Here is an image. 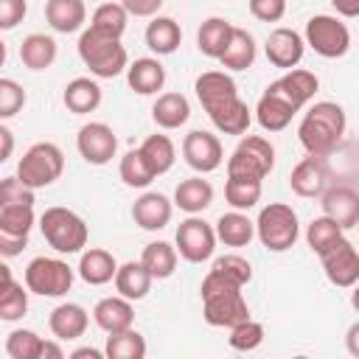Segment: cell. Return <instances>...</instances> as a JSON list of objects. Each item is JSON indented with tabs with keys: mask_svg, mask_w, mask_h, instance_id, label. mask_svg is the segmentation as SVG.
Masks as SVG:
<instances>
[{
	"mask_svg": "<svg viewBox=\"0 0 359 359\" xmlns=\"http://www.w3.org/2000/svg\"><path fill=\"white\" fill-rule=\"evenodd\" d=\"M171 213H174V202L160 194V191H146L135 199L132 205V219L140 230H149V233H157L163 230L168 222H171Z\"/></svg>",
	"mask_w": 359,
	"mask_h": 359,
	"instance_id": "d6986e66",
	"label": "cell"
},
{
	"mask_svg": "<svg viewBox=\"0 0 359 359\" xmlns=\"http://www.w3.org/2000/svg\"><path fill=\"white\" fill-rule=\"evenodd\" d=\"M121 3L135 17H157V11L163 6V0H121Z\"/></svg>",
	"mask_w": 359,
	"mask_h": 359,
	"instance_id": "816d5d0a",
	"label": "cell"
},
{
	"mask_svg": "<svg viewBox=\"0 0 359 359\" xmlns=\"http://www.w3.org/2000/svg\"><path fill=\"white\" fill-rule=\"evenodd\" d=\"M210 269H216V272H222V275L233 278V280H236V283H241V286H247V283L252 280V266H250V261H247V258H241V255H236V252H227V255L216 258Z\"/></svg>",
	"mask_w": 359,
	"mask_h": 359,
	"instance_id": "7dc6e473",
	"label": "cell"
},
{
	"mask_svg": "<svg viewBox=\"0 0 359 359\" xmlns=\"http://www.w3.org/2000/svg\"><path fill=\"white\" fill-rule=\"evenodd\" d=\"M306 45L323 56V59H339L348 53L351 48V31L348 25L334 17V14H314L309 22H306V34H303Z\"/></svg>",
	"mask_w": 359,
	"mask_h": 359,
	"instance_id": "30bf717a",
	"label": "cell"
},
{
	"mask_svg": "<svg viewBox=\"0 0 359 359\" xmlns=\"http://www.w3.org/2000/svg\"><path fill=\"white\" fill-rule=\"evenodd\" d=\"M269 93L280 95L286 104H292L297 112L314 98V93L320 90V79L311 73V70H303V67H292L286 70L280 79H275L269 87Z\"/></svg>",
	"mask_w": 359,
	"mask_h": 359,
	"instance_id": "e0dca14e",
	"label": "cell"
},
{
	"mask_svg": "<svg viewBox=\"0 0 359 359\" xmlns=\"http://www.w3.org/2000/svg\"><path fill=\"white\" fill-rule=\"evenodd\" d=\"M323 213L331 216L342 230H351L359 224V188L351 182H337L328 185L325 194L320 196Z\"/></svg>",
	"mask_w": 359,
	"mask_h": 359,
	"instance_id": "9a60e30c",
	"label": "cell"
},
{
	"mask_svg": "<svg viewBox=\"0 0 359 359\" xmlns=\"http://www.w3.org/2000/svg\"><path fill=\"white\" fill-rule=\"evenodd\" d=\"M45 20L56 34H76L87 20L84 0H48Z\"/></svg>",
	"mask_w": 359,
	"mask_h": 359,
	"instance_id": "484cf974",
	"label": "cell"
},
{
	"mask_svg": "<svg viewBox=\"0 0 359 359\" xmlns=\"http://www.w3.org/2000/svg\"><path fill=\"white\" fill-rule=\"evenodd\" d=\"M25 244H28L25 236H6V233H0V255H3V258L20 255V252L25 250Z\"/></svg>",
	"mask_w": 359,
	"mask_h": 359,
	"instance_id": "f5cc1de1",
	"label": "cell"
},
{
	"mask_svg": "<svg viewBox=\"0 0 359 359\" xmlns=\"http://www.w3.org/2000/svg\"><path fill=\"white\" fill-rule=\"evenodd\" d=\"M62 101H65V107L73 115L95 112L98 104H101V84L95 79H90V76H79V79H73V81L65 84Z\"/></svg>",
	"mask_w": 359,
	"mask_h": 359,
	"instance_id": "cb8c5ba5",
	"label": "cell"
},
{
	"mask_svg": "<svg viewBox=\"0 0 359 359\" xmlns=\"http://www.w3.org/2000/svg\"><path fill=\"white\" fill-rule=\"evenodd\" d=\"M0 205H34V188H28L17 174L6 177L0 185Z\"/></svg>",
	"mask_w": 359,
	"mask_h": 359,
	"instance_id": "c3c4849f",
	"label": "cell"
},
{
	"mask_svg": "<svg viewBox=\"0 0 359 359\" xmlns=\"http://www.w3.org/2000/svg\"><path fill=\"white\" fill-rule=\"evenodd\" d=\"M180 42H182V28L174 17H151V22L146 25V45L151 53L168 56L180 48Z\"/></svg>",
	"mask_w": 359,
	"mask_h": 359,
	"instance_id": "1f68e13d",
	"label": "cell"
},
{
	"mask_svg": "<svg viewBox=\"0 0 359 359\" xmlns=\"http://www.w3.org/2000/svg\"><path fill=\"white\" fill-rule=\"evenodd\" d=\"M331 6L339 17H359V0H331Z\"/></svg>",
	"mask_w": 359,
	"mask_h": 359,
	"instance_id": "db71d44e",
	"label": "cell"
},
{
	"mask_svg": "<svg viewBox=\"0 0 359 359\" xmlns=\"http://www.w3.org/2000/svg\"><path fill=\"white\" fill-rule=\"evenodd\" d=\"M93 320L104 334H118V331H126L135 325V306L123 294L101 297L93 306Z\"/></svg>",
	"mask_w": 359,
	"mask_h": 359,
	"instance_id": "ffe728a7",
	"label": "cell"
},
{
	"mask_svg": "<svg viewBox=\"0 0 359 359\" xmlns=\"http://www.w3.org/2000/svg\"><path fill=\"white\" fill-rule=\"evenodd\" d=\"M255 236H258L261 247H266L269 252H286V250H292L294 241H297V236H300L297 213L292 210V205L269 202L266 208H261V213L255 219Z\"/></svg>",
	"mask_w": 359,
	"mask_h": 359,
	"instance_id": "8992f818",
	"label": "cell"
},
{
	"mask_svg": "<svg viewBox=\"0 0 359 359\" xmlns=\"http://www.w3.org/2000/svg\"><path fill=\"white\" fill-rule=\"evenodd\" d=\"M294 112L297 109L292 104H286L280 95H275L269 90H264V95L255 104V121H258V126L264 132H283L292 123Z\"/></svg>",
	"mask_w": 359,
	"mask_h": 359,
	"instance_id": "d4e9b609",
	"label": "cell"
},
{
	"mask_svg": "<svg viewBox=\"0 0 359 359\" xmlns=\"http://www.w3.org/2000/svg\"><path fill=\"white\" fill-rule=\"evenodd\" d=\"M87 325H90V314L79 303H59L48 317V328L56 339H79L84 337Z\"/></svg>",
	"mask_w": 359,
	"mask_h": 359,
	"instance_id": "44dd1931",
	"label": "cell"
},
{
	"mask_svg": "<svg viewBox=\"0 0 359 359\" xmlns=\"http://www.w3.org/2000/svg\"><path fill=\"white\" fill-rule=\"evenodd\" d=\"M28 11V3L25 0H0V28L3 31H11L22 22Z\"/></svg>",
	"mask_w": 359,
	"mask_h": 359,
	"instance_id": "f907efd6",
	"label": "cell"
},
{
	"mask_svg": "<svg viewBox=\"0 0 359 359\" xmlns=\"http://www.w3.org/2000/svg\"><path fill=\"white\" fill-rule=\"evenodd\" d=\"M25 107V90L14 79H0V118L8 121Z\"/></svg>",
	"mask_w": 359,
	"mask_h": 359,
	"instance_id": "bcb514c9",
	"label": "cell"
},
{
	"mask_svg": "<svg viewBox=\"0 0 359 359\" xmlns=\"http://www.w3.org/2000/svg\"><path fill=\"white\" fill-rule=\"evenodd\" d=\"M227 342H230L233 351H255L264 342V325L255 323V320H244V323L230 328Z\"/></svg>",
	"mask_w": 359,
	"mask_h": 359,
	"instance_id": "f6af8a7d",
	"label": "cell"
},
{
	"mask_svg": "<svg viewBox=\"0 0 359 359\" xmlns=\"http://www.w3.org/2000/svg\"><path fill=\"white\" fill-rule=\"evenodd\" d=\"M73 278H76V272L67 266V261L50 258V255H36L25 266V286L39 297L67 294L73 289Z\"/></svg>",
	"mask_w": 359,
	"mask_h": 359,
	"instance_id": "9c48e42d",
	"label": "cell"
},
{
	"mask_svg": "<svg viewBox=\"0 0 359 359\" xmlns=\"http://www.w3.org/2000/svg\"><path fill=\"white\" fill-rule=\"evenodd\" d=\"M104 356H107V353L98 351V348H93V345H84V348L70 351V359H104Z\"/></svg>",
	"mask_w": 359,
	"mask_h": 359,
	"instance_id": "6f0895ef",
	"label": "cell"
},
{
	"mask_svg": "<svg viewBox=\"0 0 359 359\" xmlns=\"http://www.w3.org/2000/svg\"><path fill=\"white\" fill-rule=\"evenodd\" d=\"M328 163L325 157H317V154H306L294 168H292V177H289V188L303 196V199H314V196H323L325 188H328Z\"/></svg>",
	"mask_w": 359,
	"mask_h": 359,
	"instance_id": "ac0fdd59",
	"label": "cell"
},
{
	"mask_svg": "<svg viewBox=\"0 0 359 359\" xmlns=\"http://www.w3.org/2000/svg\"><path fill=\"white\" fill-rule=\"evenodd\" d=\"M255 53H258V48H255L252 34H250L247 28H238V25H236V31H233V36H230V45L224 48V53L219 56V62H222L224 70H236V73H238V70L252 67Z\"/></svg>",
	"mask_w": 359,
	"mask_h": 359,
	"instance_id": "d6a6232c",
	"label": "cell"
},
{
	"mask_svg": "<svg viewBox=\"0 0 359 359\" xmlns=\"http://www.w3.org/2000/svg\"><path fill=\"white\" fill-rule=\"evenodd\" d=\"M342 227L331 219V216H317V219H311L309 222V227H306V244L311 247V252H317V255H323L337 238H342Z\"/></svg>",
	"mask_w": 359,
	"mask_h": 359,
	"instance_id": "7bdbcfd3",
	"label": "cell"
},
{
	"mask_svg": "<svg viewBox=\"0 0 359 359\" xmlns=\"http://www.w3.org/2000/svg\"><path fill=\"white\" fill-rule=\"evenodd\" d=\"M65 171V154L56 143L50 140H39L34 143L17 163V177L28 185V188H48L53 185Z\"/></svg>",
	"mask_w": 359,
	"mask_h": 359,
	"instance_id": "52a82bcc",
	"label": "cell"
},
{
	"mask_svg": "<svg viewBox=\"0 0 359 359\" xmlns=\"http://www.w3.org/2000/svg\"><path fill=\"white\" fill-rule=\"evenodd\" d=\"M126 81L137 95H154L165 84V67L157 56H140L126 67Z\"/></svg>",
	"mask_w": 359,
	"mask_h": 359,
	"instance_id": "603a6c76",
	"label": "cell"
},
{
	"mask_svg": "<svg viewBox=\"0 0 359 359\" xmlns=\"http://www.w3.org/2000/svg\"><path fill=\"white\" fill-rule=\"evenodd\" d=\"M104 353H107V359H143L146 356V339L135 328H126V331L107 337Z\"/></svg>",
	"mask_w": 359,
	"mask_h": 359,
	"instance_id": "ab89813d",
	"label": "cell"
},
{
	"mask_svg": "<svg viewBox=\"0 0 359 359\" xmlns=\"http://www.w3.org/2000/svg\"><path fill=\"white\" fill-rule=\"evenodd\" d=\"M345 129H348L345 109L337 101H317L303 115V121L297 126V137H300V146L306 149V154L328 157L342 146Z\"/></svg>",
	"mask_w": 359,
	"mask_h": 359,
	"instance_id": "3957f363",
	"label": "cell"
},
{
	"mask_svg": "<svg viewBox=\"0 0 359 359\" xmlns=\"http://www.w3.org/2000/svg\"><path fill=\"white\" fill-rule=\"evenodd\" d=\"M216 227L208 224L205 219H199L196 213L188 216L185 222H180L177 227V236H174V244H177V252L188 261V264H202L213 255L216 250Z\"/></svg>",
	"mask_w": 359,
	"mask_h": 359,
	"instance_id": "8fae6325",
	"label": "cell"
},
{
	"mask_svg": "<svg viewBox=\"0 0 359 359\" xmlns=\"http://www.w3.org/2000/svg\"><path fill=\"white\" fill-rule=\"evenodd\" d=\"M45 339L31 328H14L6 337V353L11 359H42Z\"/></svg>",
	"mask_w": 359,
	"mask_h": 359,
	"instance_id": "ee69618b",
	"label": "cell"
},
{
	"mask_svg": "<svg viewBox=\"0 0 359 359\" xmlns=\"http://www.w3.org/2000/svg\"><path fill=\"white\" fill-rule=\"evenodd\" d=\"M191 118V104L182 93H160L151 104V121L160 129H180Z\"/></svg>",
	"mask_w": 359,
	"mask_h": 359,
	"instance_id": "83f0119b",
	"label": "cell"
},
{
	"mask_svg": "<svg viewBox=\"0 0 359 359\" xmlns=\"http://www.w3.org/2000/svg\"><path fill=\"white\" fill-rule=\"evenodd\" d=\"M323 272L325 278L339 286V289H351L353 283H359V250L353 247V241H348L345 236L337 238L323 255Z\"/></svg>",
	"mask_w": 359,
	"mask_h": 359,
	"instance_id": "7c38bea8",
	"label": "cell"
},
{
	"mask_svg": "<svg viewBox=\"0 0 359 359\" xmlns=\"http://www.w3.org/2000/svg\"><path fill=\"white\" fill-rule=\"evenodd\" d=\"M351 306H353V311L359 314V283L351 286Z\"/></svg>",
	"mask_w": 359,
	"mask_h": 359,
	"instance_id": "91938a15",
	"label": "cell"
},
{
	"mask_svg": "<svg viewBox=\"0 0 359 359\" xmlns=\"http://www.w3.org/2000/svg\"><path fill=\"white\" fill-rule=\"evenodd\" d=\"M174 205L180 210H185L188 216L202 213V210H208L213 205V185L208 180H202V174L199 177H188L174 188Z\"/></svg>",
	"mask_w": 359,
	"mask_h": 359,
	"instance_id": "f1b7e54d",
	"label": "cell"
},
{
	"mask_svg": "<svg viewBox=\"0 0 359 359\" xmlns=\"http://www.w3.org/2000/svg\"><path fill=\"white\" fill-rule=\"evenodd\" d=\"M177 255H180L177 247H171L168 241H151V244L143 247L140 261H143V266L154 275V280H165V278H171L174 269H177Z\"/></svg>",
	"mask_w": 359,
	"mask_h": 359,
	"instance_id": "d590c367",
	"label": "cell"
},
{
	"mask_svg": "<svg viewBox=\"0 0 359 359\" xmlns=\"http://www.w3.org/2000/svg\"><path fill=\"white\" fill-rule=\"evenodd\" d=\"M345 348H348V353H351V356H356V359H359V320L345 331Z\"/></svg>",
	"mask_w": 359,
	"mask_h": 359,
	"instance_id": "11a10c76",
	"label": "cell"
},
{
	"mask_svg": "<svg viewBox=\"0 0 359 359\" xmlns=\"http://www.w3.org/2000/svg\"><path fill=\"white\" fill-rule=\"evenodd\" d=\"M241 283H236L233 278L208 269V275L202 278V314L205 323L213 328H233L244 320H250V306L241 294Z\"/></svg>",
	"mask_w": 359,
	"mask_h": 359,
	"instance_id": "7a4b0ae2",
	"label": "cell"
},
{
	"mask_svg": "<svg viewBox=\"0 0 359 359\" xmlns=\"http://www.w3.org/2000/svg\"><path fill=\"white\" fill-rule=\"evenodd\" d=\"M20 62L28 70H48L56 62V39L48 34H28L20 45Z\"/></svg>",
	"mask_w": 359,
	"mask_h": 359,
	"instance_id": "836d02e7",
	"label": "cell"
},
{
	"mask_svg": "<svg viewBox=\"0 0 359 359\" xmlns=\"http://www.w3.org/2000/svg\"><path fill=\"white\" fill-rule=\"evenodd\" d=\"M3 269V292H0V320L6 323H14L20 317H25L28 311V286L22 289V283H17L11 278V269L8 266H0Z\"/></svg>",
	"mask_w": 359,
	"mask_h": 359,
	"instance_id": "e575fe53",
	"label": "cell"
},
{
	"mask_svg": "<svg viewBox=\"0 0 359 359\" xmlns=\"http://www.w3.org/2000/svg\"><path fill=\"white\" fill-rule=\"evenodd\" d=\"M151 283H154V275L143 266V261H126L115 272V289H118V294L129 297L132 303L135 300H143L151 292Z\"/></svg>",
	"mask_w": 359,
	"mask_h": 359,
	"instance_id": "4dcf8cb0",
	"label": "cell"
},
{
	"mask_svg": "<svg viewBox=\"0 0 359 359\" xmlns=\"http://www.w3.org/2000/svg\"><path fill=\"white\" fill-rule=\"evenodd\" d=\"M182 157L196 174H210L222 165L224 149L216 135H210L205 129H194L182 137Z\"/></svg>",
	"mask_w": 359,
	"mask_h": 359,
	"instance_id": "5bb4252c",
	"label": "cell"
},
{
	"mask_svg": "<svg viewBox=\"0 0 359 359\" xmlns=\"http://www.w3.org/2000/svg\"><path fill=\"white\" fill-rule=\"evenodd\" d=\"M126 22H129V11L123 3H101L90 17V28H95L98 34L112 36V39L123 36Z\"/></svg>",
	"mask_w": 359,
	"mask_h": 359,
	"instance_id": "8d00e7d4",
	"label": "cell"
},
{
	"mask_svg": "<svg viewBox=\"0 0 359 359\" xmlns=\"http://www.w3.org/2000/svg\"><path fill=\"white\" fill-rule=\"evenodd\" d=\"M76 149L90 165H107L118 151V137H115L112 126H107L101 121H90L79 129Z\"/></svg>",
	"mask_w": 359,
	"mask_h": 359,
	"instance_id": "4fadbf2b",
	"label": "cell"
},
{
	"mask_svg": "<svg viewBox=\"0 0 359 359\" xmlns=\"http://www.w3.org/2000/svg\"><path fill=\"white\" fill-rule=\"evenodd\" d=\"M0 140H3V149H0V160H8L11 157V149H14V135H11V129L3 123L0 126Z\"/></svg>",
	"mask_w": 359,
	"mask_h": 359,
	"instance_id": "9f6ffc18",
	"label": "cell"
},
{
	"mask_svg": "<svg viewBox=\"0 0 359 359\" xmlns=\"http://www.w3.org/2000/svg\"><path fill=\"white\" fill-rule=\"evenodd\" d=\"M264 53L269 59L272 67H280V70H292L300 65L303 53H306V39L294 31V28H275L269 31L266 42H264Z\"/></svg>",
	"mask_w": 359,
	"mask_h": 359,
	"instance_id": "2e32d148",
	"label": "cell"
},
{
	"mask_svg": "<svg viewBox=\"0 0 359 359\" xmlns=\"http://www.w3.org/2000/svg\"><path fill=\"white\" fill-rule=\"evenodd\" d=\"M196 98L202 104V109L208 112L210 123L224 132V135H247L252 115L250 107L238 98L236 81L230 73L224 70H205L202 76H196L194 81Z\"/></svg>",
	"mask_w": 359,
	"mask_h": 359,
	"instance_id": "6da1fadb",
	"label": "cell"
},
{
	"mask_svg": "<svg viewBox=\"0 0 359 359\" xmlns=\"http://www.w3.org/2000/svg\"><path fill=\"white\" fill-rule=\"evenodd\" d=\"M250 14L261 22H280L286 14V0H247Z\"/></svg>",
	"mask_w": 359,
	"mask_h": 359,
	"instance_id": "681fc988",
	"label": "cell"
},
{
	"mask_svg": "<svg viewBox=\"0 0 359 359\" xmlns=\"http://www.w3.org/2000/svg\"><path fill=\"white\" fill-rule=\"evenodd\" d=\"M236 25L224 17H208L199 31H196V48L199 53H205L208 59H219L224 53V48L230 45V36H233Z\"/></svg>",
	"mask_w": 359,
	"mask_h": 359,
	"instance_id": "4316f807",
	"label": "cell"
},
{
	"mask_svg": "<svg viewBox=\"0 0 359 359\" xmlns=\"http://www.w3.org/2000/svg\"><path fill=\"white\" fill-rule=\"evenodd\" d=\"M34 224H36L34 205H0V233L28 238Z\"/></svg>",
	"mask_w": 359,
	"mask_h": 359,
	"instance_id": "b9f144b4",
	"label": "cell"
},
{
	"mask_svg": "<svg viewBox=\"0 0 359 359\" xmlns=\"http://www.w3.org/2000/svg\"><path fill=\"white\" fill-rule=\"evenodd\" d=\"M137 149L143 151L146 163L151 165V171H154L157 177L165 174V171H171V165H174V160H177V151H174V143H171L168 135H149Z\"/></svg>",
	"mask_w": 359,
	"mask_h": 359,
	"instance_id": "f35d334b",
	"label": "cell"
},
{
	"mask_svg": "<svg viewBox=\"0 0 359 359\" xmlns=\"http://www.w3.org/2000/svg\"><path fill=\"white\" fill-rule=\"evenodd\" d=\"M261 188H264V180H252V177H227V182H224V199H227V205L236 208V210H250V208L258 205Z\"/></svg>",
	"mask_w": 359,
	"mask_h": 359,
	"instance_id": "74e56055",
	"label": "cell"
},
{
	"mask_svg": "<svg viewBox=\"0 0 359 359\" xmlns=\"http://www.w3.org/2000/svg\"><path fill=\"white\" fill-rule=\"evenodd\" d=\"M213 227L224 247H247L255 238V222L244 210H236V208L230 213H222Z\"/></svg>",
	"mask_w": 359,
	"mask_h": 359,
	"instance_id": "f546056e",
	"label": "cell"
},
{
	"mask_svg": "<svg viewBox=\"0 0 359 359\" xmlns=\"http://www.w3.org/2000/svg\"><path fill=\"white\" fill-rule=\"evenodd\" d=\"M76 48H79V59L84 62V67H90L95 79H115L129 67V56L121 39L104 36L95 28H84Z\"/></svg>",
	"mask_w": 359,
	"mask_h": 359,
	"instance_id": "277c9868",
	"label": "cell"
},
{
	"mask_svg": "<svg viewBox=\"0 0 359 359\" xmlns=\"http://www.w3.org/2000/svg\"><path fill=\"white\" fill-rule=\"evenodd\" d=\"M118 174H121V180H123V185H129V188H146V185L157 177V174L151 171V165L146 163V157H143L140 149H132V151H126V154L121 157Z\"/></svg>",
	"mask_w": 359,
	"mask_h": 359,
	"instance_id": "60d3db41",
	"label": "cell"
},
{
	"mask_svg": "<svg viewBox=\"0 0 359 359\" xmlns=\"http://www.w3.org/2000/svg\"><path fill=\"white\" fill-rule=\"evenodd\" d=\"M39 230H42V238L48 241V247H53L59 255L84 252L87 238H90L87 222L76 210L62 208V205H53L39 216Z\"/></svg>",
	"mask_w": 359,
	"mask_h": 359,
	"instance_id": "5b68a950",
	"label": "cell"
},
{
	"mask_svg": "<svg viewBox=\"0 0 359 359\" xmlns=\"http://www.w3.org/2000/svg\"><path fill=\"white\" fill-rule=\"evenodd\" d=\"M275 168V146L261 135H241L238 146L227 157V177L264 180Z\"/></svg>",
	"mask_w": 359,
	"mask_h": 359,
	"instance_id": "ba28073f",
	"label": "cell"
},
{
	"mask_svg": "<svg viewBox=\"0 0 359 359\" xmlns=\"http://www.w3.org/2000/svg\"><path fill=\"white\" fill-rule=\"evenodd\" d=\"M118 261L109 250H101V247H90L81 252L79 258V278L90 286H104L109 280H115V272H118Z\"/></svg>",
	"mask_w": 359,
	"mask_h": 359,
	"instance_id": "7402d4cb",
	"label": "cell"
},
{
	"mask_svg": "<svg viewBox=\"0 0 359 359\" xmlns=\"http://www.w3.org/2000/svg\"><path fill=\"white\" fill-rule=\"evenodd\" d=\"M62 356H65V351H62L56 342L45 339V348H42V359H62Z\"/></svg>",
	"mask_w": 359,
	"mask_h": 359,
	"instance_id": "680465c9",
	"label": "cell"
}]
</instances>
